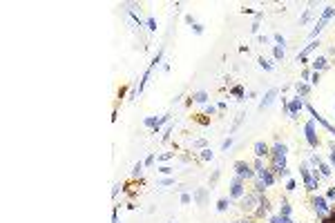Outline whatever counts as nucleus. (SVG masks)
<instances>
[{"label": "nucleus", "mask_w": 335, "mask_h": 223, "mask_svg": "<svg viewBox=\"0 0 335 223\" xmlns=\"http://www.w3.org/2000/svg\"><path fill=\"white\" fill-rule=\"evenodd\" d=\"M324 223H335V217H331V219H326Z\"/></svg>", "instance_id": "1"}]
</instances>
